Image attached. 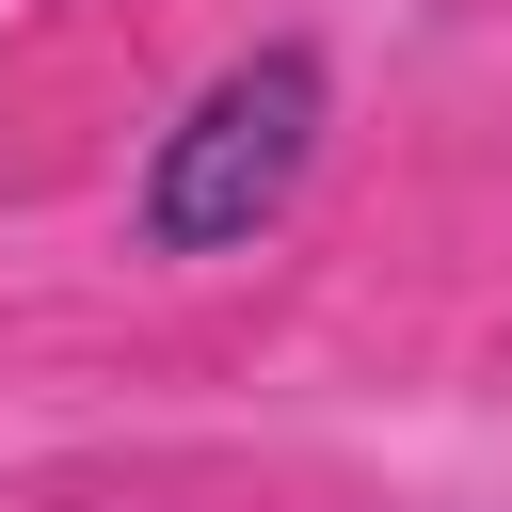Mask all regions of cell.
<instances>
[{"mask_svg":"<svg viewBox=\"0 0 512 512\" xmlns=\"http://www.w3.org/2000/svg\"><path fill=\"white\" fill-rule=\"evenodd\" d=\"M320 144H336V48H320V32H256V48H224V64H208V80L144 128V176H128V256H160V272L256 256V240L304 208Z\"/></svg>","mask_w":512,"mask_h":512,"instance_id":"cell-1","label":"cell"}]
</instances>
